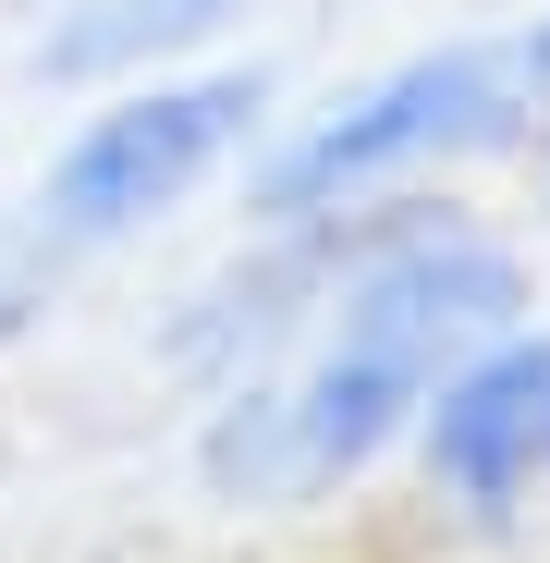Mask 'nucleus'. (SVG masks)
<instances>
[{"label":"nucleus","instance_id":"f257e3e1","mask_svg":"<svg viewBox=\"0 0 550 563\" xmlns=\"http://www.w3.org/2000/svg\"><path fill=\"white\" fill-rule=\"evenodd\" d=\"M514 319H538V282L490 221H465L452 197H380L343 282L318 295L306 343L269 367L282 380V441H294V503L355 490L416 429L440 367H465Z\"/></svg>","mask_w":550,"mask_h":563},{"label":"nucleus","instance_id":"f03ea898","mask_svg":"<svg viewBox=\"0 0 550 563\" xmlns=\"http://www.w3.org/2000/svg\"><path fill=\"white\" fill-rule=\"evenodd\" d=\"M538 86L514 62V37H440L392 74L343 86L330 111H306L269 159H245V233H282V221H330L367 197H416L428 172L452 159H502L538 135Z\"/></svg>","mask_w":550,"mask_h":563},{"label":"nucleus","instance_id":"7ed1b4c3","mask_svg":"<svg viewBox=\"0 0 550 563\" xmlns=\"http://www.w3.org/2000/svg\"><path fill=\"white\" fill-rule=\"evenodd\" d=\"M257 135H269V74L257 62H183V74H147V86H111L49 147L25 233L49 257H111V245L159 233L183 197H209L233 159H257Z\"/></svg>","mask_w":550,"mask_h":563},{"label":"nucleus","instance_id":"20e7f679","mask_svg":"<svg viewBox=\"0 0 550 563\" xmlns=\"http://www.w3.org/2000/svg\"><path fill=\"white\" fill-rule=\"evenodd\" d=\"M416 478L428 503L502 527L514 503L550 490V319H514L490 331L465 367H440V393L416 405Z\"/></svg>","mask_w":550,"mask_h":563},{"label":"nucleus","instance_id":"39448f33","mask_svg":"<svg viewBox=\"0 0 550 563\" xmlns=\"http://www.w3.org/2000/svg\"><path fill=\"white\" fill-rule=\"evenodd\" d=\"M245 25V0H61L25 37V86H74V99H111V86L183 74L209 37Z\"/></svg>","mask_w":550,"mask_h":563},{"label":"nucleus","instance_id":"423d86ee","mask_svg":"<svg viewBox=\"0 0 550 563\" xmlns=\"http://www.w3.org/2000/svg\"><path fill=\"white\" fill-rule=\"evenodd\" d=\"M514 62H526V86L550 99V25H526V37H514Z\"/></svg>","mask_w":550,"mask_h":563},{"label":"nucleus","instance_id":"0eeeda50","mask_svg":"<svg viewBox=\"0 0 550 563\" xmlns=\"http://www.w3.org/2000/svg\"><path fill=\"white\" fill-rule=\"evenodd\" d=\"M526 147H538V197H550V111H538V135H526Z\"/></svg>","mask_w":550,"mask_h":563}]
</instances>
